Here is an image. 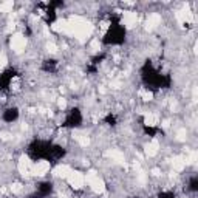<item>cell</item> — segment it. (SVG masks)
Segmentation results:
<instances>
[{"label": "cell", "mask_w": 198, "mask_h": 198, "mask_svg": "<svg viewBox=\"0 0 198 198\" xmlns=\"http://www.w3.org/2000/svg\"><path fill=\"white\" fill-rule=\"evenodd\" d=\"M187 153H189V155H187V158L184 160V162H186V164H195V161H197V158H198L197 152H194V150H189Z\"/></svg>", "instance_id": "17"}, {"label": "cell", "mask_w": 198, "mask_h": 198, "mask_svg": "<svg viewBox=\"0 0 198 198\" xmlns=\"http://www.w3.org/2000/svg\"><path fill=\"white\" fill-rule=\"evenodd\" d=\"M14 26H16V25H14V22H11V23H9V26H8V31H13Z\"/></svg>", "instance_id": "33"}, {"label": "cell", "mask_w": 198, "mask_h": 198, "mask_svg": "<svg viewBox=\"0 0 198 198\" xmlns=\"http://www.w3.org/2000/svg\"><path fill=\"white\" fill-rule=\"evenodd\" d=\"M122 22L124 25H125L127 28H133L136 25L138 22V14L136 13H133V11H127V13H124V19H122Z\"/></svg>", "instance_id": "7"}, {"label": "cell", "mask_w": 198, "mask_h": 198, "mask_svg": "<svg viewBox=\"0 0 198 198\" xmlns=\"http://www.w3.org/2000/svg\"><path fill=\"white\" fill-rule=\"evenodd\" d=\"M19 172L22 173L23 176H29V173H31V162H29V160H28V156H25V155H22L20 156V160H19Z\"/></svg>", "instance_id": "5"}, {"label": "cell", "mask_w": 198, "mask_h": 198, "mask_svg": "<svg viewBox=\"0 0 198 198\" xmlns=\"http://www.w3.org/2000/svg\"><path fill=\"white\" fill-rule=\"evenodd\" d=\"M73 136H74V139H76L82 147H87L88 144H90V138H88L87 135H84V133H81V132H74Z\"/></svg>", "instance_id": "13"}, {"label": "cell", "mask_w": 198, "mask_h": 198, "mask_svg": "<svg viewBox=\"0 0 198 198\" xmlns=\"http://www.w3.org/2000/svg\"><path fill=\"white\" fill-rule=\"evenodd\" d=\"M25 47H26V39H25L22 34H14L11 37V48L16 53H22Z\"/></svg>", "instance_id": "3"}, {"label": "cell", "mask_w": 198, "mask_h": 198, "mask_svg": "<svg viewBox=\"0 0 198 198\" xmlns=\"http://www.w3.org/2000/svg\"><path fill=\"white\" fill-rule=\"evenodd\" d=\"M70 166H67V164H61V166H57L56 169H54V175H57V176H61V178H68V175H70Z\"/></svg>", "instance_id": "11"}, {"label": "cell", "mask_w": 198, "mask_h": 198, "mask_svg": "<svg viewBox=\"0 0 198 198\" xmlns=\"http://www.w3.org/2000/svg\"><path fill=\"white\" fill-rule=\"evenodd\" d=\"M68 183H70V186H73L74 189H81V187L84 186V183H85V176L82 175L81 172H76V170H71L70 175H68Z\"/></svg>", "instance_id": "2"}, {"label": "cell", "mask_w": 198, "mask_h": 198, "mask_svg": "<svg viewBox=\"0 0 198 198\" xmlns=\"http://www.w3.org/2000/svg\"><path fill=\"white\" fill-rule=\"evenodd\" d=\"M139 96L144 99V101H152L153 99V95L150 91H146V90H139Z\"/></svg>", "instance_id": "20"}, {"label": "cell", "mask_w": 198, "mask_h": 198, "mask_svg": "<svg viewBox=\"0 0 198 198\" xmlns=\"http://www.w3.org/2000/svg\"><path fill=\"white\" fill-rule=\"evenodd\" d=\"M101 28H102V31H105V29L108 28V23H107V22H102V23H101Z\"/></svg>", "instance_id": "32"}, {"label": "cell", "mask_w": 198, "mask_h": 198, "mask_svg": "<svg viewBox=\"0 0 198 198\" xmlns=\"http://www.w3.org/2000/svg\"><path fill=\"white\" fill-rule=\"evenodd\" d=\"M170 110H172V112L176 110V101H172V102H170Z\"/></svg>", "instance_id": "31"}, {"label": "cell", "mask_w": 198, "mask_h": 198, "mask_svg": "<svg viewBox=\"0 0 198 198\" xmlns=\"http://www.w3.org/2000/svg\"><path fill=\"white\" fill-rule=\"evenodd\" d=\"M186 138H187L186 128H180V130L176 132V139H178V141H186Z\"/></svg>", "instance_id": "19"}, {"label": "cell", "mask_w": 198, "mask_h": 198, "mask_svg": "<svg viewBox=\"0 0 198 198\" xmlns=\"http://www.w3.org/2000/svg\"><path fill=\"white\" fill-rule=\"evenodd\" d=\"M105 156L112 158V160H115L118 162H124V153L119 150H108V152H105Z\"/></svg>", "instance_id": "15"}, {"label": "cell", "mask_w": 198, "mask_h": 198, "mask_svg": "<svg viewBox=\"0 0 198 198\" xmlns=\"http://www.w3.org/2000/svg\"><path fill=\"white\" fill-rule=\"evenodd\" d=\"M48 170H50V162L48 161H39L33 169L34 175H39V176H43L45 173H48Z\"/></svg>", "instance_id": "9"}, {"label": "cell", "mask_w": 198, "mask_h": 198, "mask_svg": "<svg viewBox=\"0 0 198 198\" xmlns=\"http://www.w3.org/2000/svg\"><path fill=\"white\" fill-rule=\"evenodd\" d=\"M121 85H122V82L119 79H115V81H112V84H110L112 88H121Z\"/></svg>", "instance_id": "25"}, {"label": "cell", "mask_w": 198, "mask_h": 198, "mask_svg": "<svg viewBox=\"0 0 198 198\" xmlns=\"http://www.w3.org/2000/svg\"><path fill=\"white\" fill-rule=\"evenodd\" d=\"M138 181H139L141 184H146L147 183V175H146V172H142L141 169L138 170Z\"/></svg>", "instance_id": "21"}, {"label": "cell", "mask_w": 198, "mask_h": 198, "mask_svg": "<svg viewBox=\"0 0 198 198\" xmlns=\"http://www.w3.org/2000/svg\"><path fill=\"white\" fill-rule=\"evenodd\" d=\"M47 50L50 53H56L57 51V45H56V43H53V42H48L47 43Z\"/></svg>", "instance_id": "23"}, {"label": "cell", "mask_w": 198, "mask_h": 198, "mask_svg": "<svg viewBox=\"0 0 198 198\" xmlns=\"http://www.w3.org/2000/svg\"><path fill=\"white\" fill-rule=\"evenodd\" d=\"M54 31H57V33H67V28H68V22L67 20H57V22H54L53 23V26H51Z\"/></svg>", "instance_id": "16"}, {"label": "cell", "mask_w": 198, "mask_h": 198, "mask_svg": "<svg viewBox=\"0 0 198 198\" xmlns=\"http://www.w3.org/2000/svg\"><path fill=\"white\" fill-rule=\"evenodd\" d=\"M68 28H67V34L74 36L79 42H85L93 33V25L90 22H87L82 17H70L68 19Z\"/></svg>", "instance_id": "1"}, {"label": "cell", "mask_w": 198, "mask_h": 198, "mask_svg": "<svg viewBox=\"0 0 198 198\" xmlns=\"http://www.w3.org/2000/svg\"><path fill=\"white\" fill-rule=\"evenodd\" d=\"M6 62H8V59L5 56V53H0V68H3L6 65Z\"/></svg>", "instance_id": "24"}, {"label": "cell", "mask_w": 198, "mask_h": 198, "mask_svg": "<svg viewBox=\"0 0 198 198\" xmlns=\"http://www.w3.org/2000/svg\"><path fill=\"white\" fill-rule=\"evenodd\" d=\"M161 125H162V128H169L170 127V121L169 119H164V121L161 122Z\"/></svg>", "instance_id": "29"}, {"label": "cell", "mask_w": 198, "mask_h": 198, "mask_svg": "<svg viewBox=\"0 0 198 198\" xmlns=\"http://www.w3.org/2000/svg\"><path fill=\"white\" fill-rule=\"evenodd\" d=\"M184 198H186V197H184Z\"/></svg>", "instance_id": "35"}, {"label": "cell", "mask_w": 198, "mask_h": 198, "mask_svg": "<svg viewBox=\"0 0 198 198\" xmlns=\"http://www.w3.org/2000/svg\"><path fill=\"white\" fill-rule=\"evenodd\" d=\"M13 6H14V3L11 0H9V2H5V3L0 5V13H9L13 9Z\"/></svg>", "instance_id": "18"}, {"label": "cell", "mask_w": 198, "mask_h": 198, "mask_svg": "<svg viewBox=\"0 0 198 198\" xmlns=\"http://www.w3.org/2000/svg\"><path fill=\"white\" fill-rule=\"evenodd\" d=\"M175 17H176V20L180 22V23L192 22L194 16H192V13H190V9H189V5H184L181 11H176V13H175Z\"/></svg>", "instance_id": "4"}, {"label": "cell", "mask_w": 198, "mask_h": 198, "mask_svg": "<svg viewBox=\"0 0 198 198\" xmlns=\"http://www.w3.org/2000/svg\"><path fill=\"white\" fill-rule=\"evenodd\" d=\"M158 148H160V144H158V141L156 139H153V141H150L148 144L144 147V152H146V156H148V158H153L158 153Z\"/></svg>", "instance_id": "10"}, {"label": "cell", "mask_w": 198, "mask_h": 198, "mask_svg": "<svg viewBox=\"0 0 198 198\" xmlns=\"http://www.w3.org/2000/svg\"><path fill=\"white\" fill-rule=\"evenodd\" d=\"M158 121H160V118H158V115H155V113H146L144 115V122H146V125L148 127H153V125H156Z\"/></svg>", "instance_id": "12"}, {"label": "cell", "mask_w": 198, "mask_h": 198, "mask_svg": "<svg viewBox=\"0 0 198 198\" xmlns=\"http://www.w3.org/2000/svg\"><path fill=\"white\" fill-rule=\"evenodd\" d=\"M57 105H59V108H65L67 107V101L63 98H59L57 99Z\"/></svg>", "instance_id": "26"}, {"label": "cell", "mask_w": 198, "mask_h": 198, "mask_svg": "<svg viewBox=\"0 0 198 198\" xmlns=\"http://www.w3.org/2000/svg\"><path fill=\"white\" fill-rule=\"evenodd\" d=\"M91 48L95 50V51H98V50L101 48V43H99V40H96V39H95V40H91Z\"/></svg>", "instance_id": "27"}, {"label": "cell", "mask_w": 198, "mask_h": 198, "mask_svg": "<svg viewBox=\"0 0 198 198\" xmlns=\"http://www.w3.org/2000/svg\"><path fill=\"white\" fill-rule=\"evenodd\" d=\"M172 166H173V169H175L176 172H181V170L186 167L184 158H183V156H173V160H172Z\"/></svg>", "instance_id": "14"}, {"label": "cell", "mask_w": 198, "mask_h": 198, "mask_svg": "<svg viewBox=\"0 0 198 198\" xmlns=\"http://www.w3.org/2000/svg\"><path fill=\"white\" fill-rule=\"evenodd\" d=\"M11 190H13V194H19V192L22 190V184H20V183H13V184H11Z\"/></svg>", "instance_id": "22"}, {"label": "cell", "mask_w": 198, "mask_h": 198, "mask_svg": "<svg viewBox=\"0 0 198 198\" xmlns=\"http://www.w3.org/2000/svg\"><path fill=\"white\" fill-rule=\"evenodd\" d=\"M0 138H2L3 141H8V139H11V135L6 133V132H2V133H0Z\"/></svg>", "instance_id": "28"}, {"label": "cell", "mask_w": 198, "mask_h": 198, "mask_svg": "<svg viewBox=\"0 0 198 198\" xmlns=\"http://www.w3.org/2000/svg\"><path fill=\"white\" fill-rule=\"evenodd\" d=\"M161 23V16L160 14H150V16H148V19L146 20V29L147 31H152V29H155L158 25Z\"/></svg>", "instance_id": "8"}, {"label": "cell", "mask_w": 198, "mask_h": 198, "mask_svg": "<svg viewBox=\"0 0 198 198\" xmlns=\"http://www.w3.org/2000/svg\"><path fill=\"white\" fill-rule=\"evenodd\" d=\"M152 175H153V176H160V175H161L160 169H153V170H152Z\"/></svg>", "instance_id": "30"}, {"label": "cell", "mask_w": 198, "mask_h": 198, "mask_svg": "<svg viewBox=\"0 0 198 198\" xmlns=\"http://www.w3.org/2000/svg\"><path fill=\"white\" fill-rule=\"evenodd\" d=\"M88 184L91 186L93 192H96V194H104V192H105V183H104V180H101L99 176L91 178V180L88 181Z\"/></svg>", "instance_id": "6"}, {"label": "cell", "mask_w": 198, "mask_h": 198, "mask_svg": "<svg viewBox=\"0 0 198 198\" xmlns=\"http://www.w3.org/2000/svg\"><path fill=\"white\" fill-rule=\"evenodd\" d=\"M99 91L104 95V93H107V88H105V87H99Z\"/></svg>", "instance_id": "34"}]
</instances>
